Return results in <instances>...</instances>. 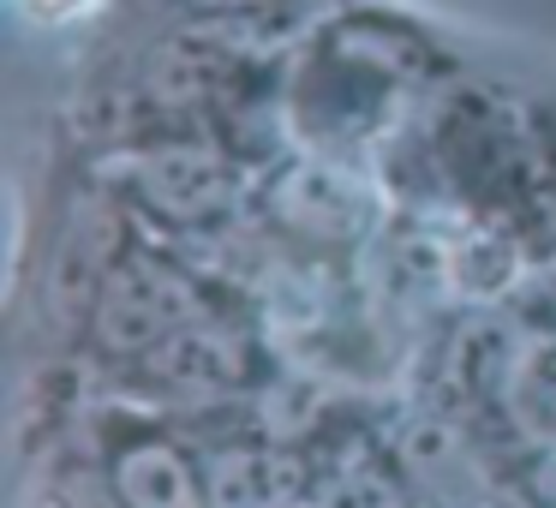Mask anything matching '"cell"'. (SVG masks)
I'll list each match as a JSON object with an SVG mask.
<instances>
[{"label":"cell","mask_w":556,"mask_h":508,"mask_svg":"<svg viewBox=\"0 0 556 508\" xmlns=\"http://www.w3.org/2000/svg\"><path fill=\"white\" fill-rule=\"evenodd\" d=\"M198 323V288L168 264H121L97 293V341L109 353H156L180 329Z\"/></svg>","instance_id":"6da1fadb"},{"label":"cell","mask_w":556,"mask_h":508,"mask_svg":"<svg viewBox=\"0 0 556 508\" xmlns=\"http://www.w3.org/2000/svg\"><path fill=\"white\" fill-rule=\"evenodd\" d=\"M269 204H276L281 228L305 233V240H353L371 216L365 186L348 168H329V162H305V168L281 174Z\"/></svg>","instance_id":"7a4b0ae2"},{"label":"cell","mask_w":556,"mask_h":508,"mask_svg":"<svg viewBox=\"0 0 556 508\" xmlns=\"http://www.w3.org/2000/svg\"><path fill=\"white\" fill-rule=\"evenodd\" d=\"M138 192L174 221H210L228 209L233 198V174L222 156L210 150H192V144H168V150H150L138 162Z\"/></svg>","instance_id":"3957f363"},{"label":"cell","mask_w":556,"mask_h":508,"mask_svg":"<svg viewBox=\"0 0 556 508\" xmlns=\"http://www.w3.org/2000/svg\"><path fill=\"white\" fill-rule=\"evenodd\" d=\"M114 496L121 508H210V484H198L192 460L156 436L114 455Z\"/></svg>","instance_id":"277c9868"},{"label":"cell","mask_w":556,"mask_h":508,"mask_svg":"<svg viewBox=\"0 0 556 508\" xmlns=\"http://www.w3.org/2000/svg\"><path fill=\"white\" fill-rule=\"evenodd\" d=\"M156 371L168 377V383H180V389H222V383H233V377L245 371V353L233 347L228 335L192 323V329H180L174 341L156 347Z\"/></svg>","instance_id":"5b68a950"},{"label":"cell","mask_w":556,"mask_h":508,"mask_svg":"<svg viewBox=\"0 0 556 508\" xmlns=\"http://www.w3.org/2000/svg\"><path fill=\"white\" fill-rule=\"evenodd\" d=\"M210 508H281L288 496V472H281L276 455H257V448H240V455L210 460Z\"/></svg>","instance_id":"8992f818"},{"label":"cell","mask_w":556,"mask_h":508,"mask_svg":"<svg viewBox=\"0 0 556 508\" xmlns=\"http://www.w3.org/2000/svg\"><path fill=\"white\" fill-rule=\"evenodd\" d=\"M336 508H419L401 484H389V479H377V472H359V479H348L341 484V496H336Z\"/></svg>","instance_id":"52a82bcc"},{"label":"cell","mask_w":556,"mask_h":508,"mask_svg":"<svg viewBox=\"0 0 556 508\" xmlns=\"http://www.w3.org/2000/svg\"><path fill=\"white\" fill-rule=\"evenodd\" d=\"M180 7H192V13H204V18H252V13L281 7V0H180Z\"/></svg>","instance_id":"ba28073f"},{"label":"cell","mask_w":556,"mask_h":508,"mask_svg":"<svg viewBox=\"0 0 556 508\" xmlns=\"http://www.w3.org/2000/svg\"><path fill=\"white\" fill-rule=\"evenodd\" d=\"M25 7H30L37 18H66V13H78L85 0H25Z\"/></svg>","instance_id":"9c48e42d"}]
</instances>
